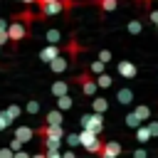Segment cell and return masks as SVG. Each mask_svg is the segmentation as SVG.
I'll list each match as a JSON object with an SVG mask.
<instances>
[{
  "label": "cell",
  "mask_w": 158,
  "mask_h": 158,
  "mask_svg": "<svg viewBox=\"0 0 158 158\" xmlns=\"http://www.w3.org/2000/svg\"><path fill=\"white\" fill-rule=\"evenodd\" d=\"M0 158H12V151H10L7 146H2V148H0Z\"/></svg>",
  "instance_id": "obj_34"
},
{
  "label": "cell",
  "mask_w": 158,
  "mask_h": 158,
  "mask_svg": "<svg viewBox=\"0 0 158 158\" xmlns=\"http://www.w3.org/2000/svg\"><path fill=\"white\" fill-rule=\"evenodd\" d=\"M126 30H128V35H141V30H143V22H141V20H131V22L126 25Z\"/></svg>",
  "instance_id": "obj_24"
},
{
  "label": "cell",
  "mask_w": 158,
  "mask_h": 158,
  "mask_svg": "<svg viewBox=\"0 0 158 158\" xmlns=\"http://www.w3.org/2000/svg\"><path fill=\"white\" fill-rule=\"evenodd\" d=\"M91 111H96V114H106V111H109V99L101 96V94H99V96L94 94V96H91Z\"/></svg>",
  "instance_id": "obj_15"
},
{
  "label": "cell",
  "mask_w": 158,
  "mask_h": 158,
  "mask_svg": "<svg viewBox=\"0 0 158 158\" xmlns=\"http://www.w3.org/2000/svg\"><path fill=\"white\" fill-rule=\"evenodd\" d=\"M62 12H64L62 0H52V2L37 5V17H54V15H62Z\"/></svg>",
  "instance_id": "obj_6"
},
{
  "label": "cell",
  "mask_w": 158,
  "mask_h": 158,
  "mask_svg": "<svg viewBox=\"0 0 158 158\" xmlns=\"http://www.w3.org/2000/svg\"><path fill=\"white\" fill-rule=\"evenodd\" d=\"M62 158H77V153H74V148H69V151H64V153H62Z\"/></svg>",
  "instance_id": "obj_36"
},
{
  "label": "cell",
  "mask_w": 158,
  "mask_h": 158,
  "mask_svg": "<svg viewBox=\"0 0 158 158\" xmlns=\"http://www.w3.org/2000/svg\"><path fill=\"white\" fill-rule=\"evenodd\" d=\"M133 99H136V94H133L131 86H118V89H116V101H118L121 106H131Z\"/></svg>",
  "instance_id": "obj_10"
},
{
  "label": "cell",
  "mask_w": 158,
  "mask_h": 158,
  "mask_svg": "<svg viewBox=\"0 0 158 158\" xmlns=\"http://www.w3.org/2000/svg\"><path fill=\"white\" fill-rule=\"evenodd\" d=\"M101 143H104L101 133H94V131H86V128H81V131H79V146H81L86 153L96 156V153H99V148H101Z\"/></svg>",
  "instance_id": "obj_3"
},
{
  "label": "cell",
  "mask_w": 158,
  "mask_h": 158,
  "mask_svg": "<svg viewBox=\"0 0 158 158\" xmlns=\"http://www.w3.org/2000/svg\"><path fill=\"white\" fill-rule=\"evenodd\" d=\"M62 143H67L69 148H77V146H79V133H64Z\"/></svg>",
  "instance_id": "obj_26"
},
{
  "label": "cell",
  "mask_w": 158,
  "mask_h": 158,
  "mask_svg": "<svg viewBox=\"0 0 158 158\" xmlns=\"http://www.w3.org/2000/svg\"><path fill=\"white\" fill-rule=\"evenodd\" d=\"M10 123H12V121L7 118V114H5V111H0V131H5Z\"/></svg>",
  "instance_id": "obj_32"
},
{
  "label": "cell",
  "mask_w": 158,
  "mask_h": 158,
  "mask_svg": "<svg viewBox=\"0 0 158 158\" xmlns=\"http://www.w3.org/2000/svg\"><path fill=\"white\" fill-rule=\"evenodd\" d=\"M22 2H25V5H30V2H35V0H22Z\"/></svg>",
  "instance_id": "obj_41"
},
{
  "label": "cell",
  "mask_w": 158,
  "mask_h": 158,
  "mask_svg": "<svg viewBox=\"0 0 158 158\" xmlns=\"http://www.w3.org/2000/svg\"><path fill=\"white\" fill-rule=\"evenodd\" d=\"M69 84H72V81H67V79H57V81L49 86L52 96L57 99V96H64V94H69Z\"/></svg>",
  "instance_id": "obj_14"
},
{
  "label": "cell",
  "mask_w": 158,
  "mask_h": 158,
  "mask_svg": "<svg viewBox=\"0 0 158 158\" xmlns=\"http://www.w3.org/2000/svg\"><path fill=\"white\" fill-rule=\"evenodd\" d=\"M114 59V54H111V49H99V62H104V64H109Z\"/></svg>",
  "instance_id": "obj_30"
},
{
  "label": "cell",
  "mask_w": 158,
  "mask_h": 158,
  "mask_svg": "<svg viewBox=\"0 0 158 158\" xmlns=\"http://www.w3.org/2000/svg\"><path fill=\"white\" fill-rule=\"evenodd\" d=\"M94 79H96V86H99V89H111V84H114V79H111V74H106V72H101V74H96Z\"/></svg>",
  "instance_id": "obj_20"
},
{
  "label": "cell",
  "mask_w": 158,
  "mask_h": 158,
  "mask_svg": "<svg viewBox=\"0 0 158 158\" xmlns=\"http://www.w3.org/2000/svg\"><path fill=\"white\" fill-rule=\"evenodd\" d=\"M94 2H96V7L101 12H114L118 7V0H94Z\"/></svg>",
  "instance_id": "obj_22"
},
{
  "label": "cell",
  "mask_w": 158,
  "mask_h": 158,
  "mask_svg": "<svg viewBox=\"0 0 158 158\" xmlns=\"http://www.w3.org/2000/svg\"><path fill=\"white\" fill-rule=\"evenodd\" d=\"M133 2H141V5H148L151 0H133Z\"/></svg>",
  "instance_id": "obj_40"
},
{
  "label": "cell",
  "mask_w": 158,
  "mask_h": 158,
  "mask_svg": "<svg viewBox=\"0 0 158 158\" xmlns=\"http://www.w3.org/2000/svg\"><path fill=\"white\" fill-rule=\"evenodd\" d=\"M30 158H47V156H44V151H42V153H35V156H30Z\"/></svg>",
  "instance_id": "obj_38"
},
{
  "label": "cell",
  "mask_w": 158,
  "mask_h": 158,
  "mask_svg": "<svg viewBox=\"0 0 158 158\" xmlns=\"http://www.w3.org/2000/svg\"><path fill=\"white\" fill-rule=\"evenodd\" d=\"M44 2H52V0H35V5H44Z\"/></svg>",
  "instance_id": "obj_39"
},
{
  "label": "cell",
  "mask_w": 158,
  "mask_h": 158,
  "mask_svg": "<svg viewBox=\"0 0 158 158\" xmlns=\"http://www.w3.org/2000/svg\"><path fill=\"white\" fill-rule=\"evenodd\" d=\"M121 151H123V148H121V143H118V141H104L96 156H99V158H118V156H121Z\"/></svg>",
  "instance_id": "obj_7"
},
{
  "label": "cell",
  "mask_w": 158,
  "mask_h": 158,
  "mask_svg": "<svg viewBox=\"0 0 158 158\" xmlns=\"http://www.w3.org/2000/svg\"><path fill=\"white\" fill-rule=\"evenodd\" d=\"M57 54H62V47L59 44H47L44 49H40V59L42 62H52Z\"/></svg>",
  "instance_id": "obj_13"
},
{
  "label": "cell",
  "mask_w": 158,
  "mask_h": 158,
  "mask_svg": "<svg viewBox=\"0 0 158 158\" xmlns=\"http://www.w3.org/2000/svg\"><path fill=\"white\" fill-rule=\"evenodd\" d=\"M35 131L44 141V148H62V138H64V128L62 126H47V123H42Z\"/></svg>",
  "instance_id": "obj_1"
},
{
  "label": "cell",
  "mask_w": 158,
  "mask_h": 158,
  "mask_svg": "<svg viewBox=\"0 0 158 158\" xmlns=\"http://www.w3.org/2000/svg\"><path fill=\"white\" fill-rule=\"evenodd\" d=\"M5 114H7V118H10V121H15V118H20V116H22V106H20V104H7Z\"/></svg>",
  "instance_id": "obj_23"
},
{
  "label": "cell",
  "mask_w": 158,
  "mask_h": 158,
  "mask_svg": "<svg viewBox=\"0 0 158 158\" xmlns=\"http://www.w3.org/2000/svg\"><path fill=\"white\" fill-rule=\"evenodd\" d=\"M22 114H27V116H37V114H40V99H27V104L22 106Z\"/></svg>",
  "instance_id": "obj_18"
},
{
  "label": "cell",
  "mask_w": 158,
  "mask_h": 158,
  "mask_svg": "<svg viewBox=\"0 0 158 158\" xmlns=\"http://www.w3.org/2000/svg\"><path fill=\"white\" fill-rule=\"evenodd\" d=\"M7 42V20H0V47Z\"/></svg>",
  "instance_id": "obj_29"
},
{
  "label": "cell",
  "mask_w": 158,
  "mask_h": 158,
  "mask_svg": "<svg viewBox=\"0 0 158 158\" xmlns=\"http://www.w3.org/2000/svg\"><path fill=\"white\" fill-rule=\"evenodd\" d=\"M62 121H64V111H59V109H49L44 114V123L47 126H62Z\"/></svg>",
  "instance_id": "obj_12"
},
{
  "label": "cell",
  "mask_w": 158,
  "mask_h": 158,
  "mask_svg": "<svg viewBox=\"0 0 158 158\" xmlns=\"http://www.w3.org/2000/svg\"><path fill=\"white\" fill-rule=\"evenodd\" d=\"M72 81L81 89V94H84V96H94V94L99 91L96 79H94V74H91V72H79L77 77H72Z\"/></svg>",
  "instance_id": "obj_4"
},
{
  "label": "cell",
  "mask_w": 158,
  "mask_h": 158,
  "mask_svg": "<svg viewBox=\"0 0 158 158\" xmlns=\"http://www.w3.org/2000/svg\"><path fill=\"white\" fill-rule=\"evenodd\" d=\"M12 136H15V138H17L20 143H27V141H32V138L37 136V131H35L32 126H17Z\"/></svg>",
  "instance_id": "obj_11"
},
{
  "label": "cell",
  "mask_w": 158,
  "mask_h": 158,
  "mask_svg": "<svg viewBox=\"0 0 158 158\" xmlns=\"http://www.w3.org/2000/svg\"><path fill=\"white\" fill-rule=\"evenodd\" d=\"M151 22L158 27V10H153V12H151Z\"/></svg>",
  "instance_id": "obj_37"
},
{
  "label": "cell",
  "mask_w": 158,
  "mask_h": 158,
  "mask_svg": "<svg viewBox=\"0 0 158 158\" xmlns=\"http://www.w3.org/2000/svg\"><path fill=\"white\" fill-rule=\"evenodd\" d=\"M22 146H25V143H20V141H17V138H15V136H12V138H10V143H7V148H10V151H12V153H15V151H20V148H22Z\"/></svg>",
  "instance_id": "obj_31"
},
{
  "label": "cell",
  "mask_w": 158,
  "mask_h": 158,
  "mask_svg": "<svg viewBox=\"0 0 158 158\" xmlns=\"http://www.w3.org/2000/svg\"><path fill=\"white\" fill-rule=\"evenodd\" d=\"M74 106V99L69 96V94H64V96H57V106L54 109H59V111H69Z\"/></svg>",
  "instance_id": "obj_21"
},
{
  "label": "cell",
  "mask_w": 158,
  "mask_h": 158,
  "mask_svg": "<svg viewBox=\"0 0 158 158\" xmlns=\"http://www.w3.org/2000/svg\"><path fill=\"white\" fill-rule=\"evenodd\" d=\"M131 158H148V151H146V148H136V151L131 153Z\"/></svg>",
  "instance_id": "obj_33"
},
{
  "label": "cell",
  "mask_w": 158,
  "mask_h": 158,
  "mask_svg": "<svg viewBox=\"0 0 158 158\" xmlns=\"http://www.w3.org/2000/svg\"><path fill=\"white\" fill-rule=\"evenodd\" d=\"M49 64V69H52V74H64L67 72V67H69V57L67 54H57L52 62H47Z\"/></svg>",
  "instance_id": "obj_9"
},
{
  "label": "cell",
  "mask_w": 158,
  "mask_h": 158,
  "mask_svg": "<svg viewBox=\"0 0 158 158\" xmlns=\"http://www.w3.org/2000/svg\"><path fill=\"white\" fill-rule=\"evenodd\" d=\"M116 72H118V77H123V79H133V77H138V67H136L131 59H118Z\"/></svg>",
  "instance_id": "obj_8"
},
{
  "label": "cell",
  "mask_w": 158,
  "mask_h": 158,
  "mask_svg": "<svg viewBox=\"0 0 158 158\" xmlns=\"http://www.w3.org/2000/svg\"><path fill=\"white\" fill-rule=\"evenodd\" d=\"M86 72H91V74L96 77V74H101V72H106V64H104V62H99V59H94V62L89 64V69H86Z\"/></svg>",
  "instance_id": "obj_25"
},
{
  "label": "cell",
  "mask_w": 158,
  "mask_h": 158,
  "mask_svg": "<svg viewBox=\"0 0 158 158\" xmlns=\"http://www.w3.org/2000/svg\"><path fill=\"white\" fill-rule=\"evenodd\" d=\"M30 37V27L25 25V22H20V20H10L7 22V42L17 49L20 47V42L22 40H27Z\"/></svg>",
  "instance_id": "obj_2"
},
{
  "label": "cell",
  "mask_w": 158,
  "mask_h": 158,
  "mask_svg": "<svg viewBox=\"0 0 158 158\" xmlns=\"http://www.w3.org/2000/svg\"><path fill=\"white\" fill-rule=\"evenodd\" d=\"M146 126H148L151 138H158V118H148V121H146Z\"/></svg>",
  "instance_id": "obj_28"
},
{
  "label": "cell",
  "mask_w": 158,
  "mask_h": 158,
  "mask_svg": "<svg viewBox=\"0 0 158 158\" xmlns=\"http://www.w3.org/2000/svg\"><path fill=\"white\" fill-rule=\"evenodd\" d=\"M133 114L138 116V121H141V123H146V121L151 118V114H153V111H151V106H148V104H136V106H133Z\"/></svg>",
  "instance_id": "obj_16"
},
{
  "label": "cell",
  "mask_w": 158,
  "mask_h": 158,
  "mask_svg": "<svg viewBox=\"0 0 158 158\" xmlns=\"http://www.w3.org/2000/svg\"><path fill=\"white\" fill-rule=\"evenodd\" d=\"M81 128L94 131V133H101V131H104V114H96V111L84 114V116H81Z\"/></svg>",
  "instance_id": "obj_5"
},
{
  "label": "cell",
  "mask_w": 158,
  "mask_h": 158,
  "mask_svg": "<svg viewBox=\"0 0 158 158\" xmlns=\"http://www.w3.org/2000/svg\"><path fill=\"white\" fill-rule=\"evenodd\" d=\"M44 40H47V44H59V40H62L59 27H49V30L44 32Z\"/></svg>",
  "instance_id": "obj_19"
},
{
  "label": "cell",
  "mask_w": 158,
  "mask_h": 158,
  "mask_svg": "<svg viewBox=\"0 0 158 158\" xmlns=\"http://www.w3.org/2000/svg\"><path fill=\"white\" fill-rule=\"evenodd\" d=\"M12 158H30V153L20 148V151H15V153H12Z\"/></svg>",
  "instance_id": "obj_35"
},
{
  "label": "cell",
  "mask_w": 158,
  "mask_h": 158,
  "mask_svg": "<svg viewBox=\"0 0 158 158\" xmlns=\"http://www.w3.org/2000/svg\"><path fill=\"white\" fill-rule=\"evenodd\" d=\"M123 123H126V126H128V128H136V126H138V123H141V121H138V116H136V114H133V109H131V111H128V114H126V118H123Z\"/></svg>",
  "instance_id": "obj_27"
},
{
  "label": "cell",
  "mask_w": 158,
  "mask_h": 158,
  "mask_svg": "<svg viewBox=\"0 0 158 158\" xmlns=\"http://www.w3.org/2000/svg\"><path fill=\"white\" fill-rule=\"evenodd\" d=\"M133 131H136L133 136H136L138 143H148V141H151V133H148V126H146V123H138Z\"/></svg>",
  "instance_id": "obj_17"
}]
</instances>
